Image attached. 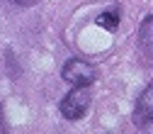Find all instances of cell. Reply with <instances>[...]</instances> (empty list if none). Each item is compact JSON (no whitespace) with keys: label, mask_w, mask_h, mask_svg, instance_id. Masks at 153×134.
Returning <instances> with one entry per match:
<instances>
[{"label":"cell","mask_w":153,"mask_h":134,"mask_svg":"<svg viewBox=\"0 0 153 134\" xmlns=\"http://www.w3.org/2000/svg\"><path fill=\"white\" fill-rule=\"evenodd\" d=\"M131 120L134 124H148L153 122V83L139 95V100H136V107H134V115H131Z\"/></svg>","instance_id":"obj_3"},{"label":"cell","mask_w":153,"mask_h":134,"mask_svg":"<svg viewBox=\"0 0 153 134\" xmlns=\"http://www.w3.org/2000/svg\"><path fill=\"white\" fill-rule=\"evenodd\" d=\"M97 25H100L102 29L114 32V29L119 27V15H117V12H102V15L97 17Z\"/></svg>","instance_id":"obj_5"},{"label":"cell","mask_w":153,"mask_h":134,"mask_svg":"<svg viewBox=\"0 0 153 134\" xmlns=\"http://www.w3.org/2000/svg\"><path fill=\"white\" fill-rule=\"evenodd\" d=\"M139 42H141L143 54L153 59V15H148L146 20L141 22V29H139Z\"/></svg>","instance_id":"obj_4"},{"label":"cell","mask_w":153,"mask_h":134,"mask_svg":"<svg viewBox=\"0 0 153 134\" xmlns=\"http://www.w3.org/2000/svg\"><path fill=\"white\" fill-rule=\"evenodd\" d=\"M90 107V88H73L61 100V115L66 120H80Z\"/></svg>","instance_id":"obj_2"},{"label":"cell","mask_w":153,"mask_h":134,"mask_svg":"<svg viewBox=\"0 0 153 134\" xmlns=\"http://www.w3.org/2000/svg\"><path fill=\"white\" fill-rule=\"evenodd\" d=\"M61 76L63 81L71 83L73 88H90L92 81H95V71L90 64L80 61V59H68L61 68Z\"/></svg>","instance_id":"obj_1"},{"label":"cell","mask_w":153,"mask_h":134,"mask_svg":"<svg viewBox=\"0 0 153 134\" xmlns=\"http://www.w3.org/2000/svg\"><path fill=\"white\" fill-rule=\"evenodd\" d=\"M12 3L22 5V7H29V5H34V3H36V0H12Z\"/></svg>","instance_id":"obj_6"}]
</instances>
